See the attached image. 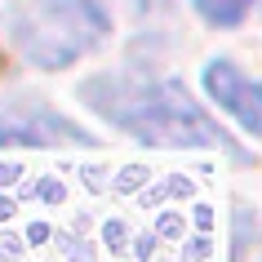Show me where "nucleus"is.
I'll use <instances>...</instances> for the list:
<instances>
[{
    "instance_id": "obj_16",
    "label": "nucleus",
    "mask_w": 262,
    "mask_h": 262,
    "mask_svg": "<svg viewBox=\"0 0 262 262\" xmlns=\"http://www.w3.org/2000/svg\"><path fill=\"white\" fill-rule=\"evenodd\" d=\"M195 227H200V231L213 227V209H209V205H195Z\"/></svg>"
},
{
    "instance_id": "obj_17",
    "label": "nucleus",
    "mask_w": 262,
    "mask_h": 262,
    "mask_svg": "<svg viewBox=\"0 0 262 262\" xmlns=\"http://www.w3.org/2000/svg\"><path fill=\"white\" fill-rule=\"evenodd\" d=\"M14 209H18V205L9 200V195H0V222H5V218H14Z\"/></svg>"
},
{
    "instance_id": "obj_15",
    "label": "nucleus",
    "mask_w": 262,
    "mask_h": 262,
    "mask_svg": "<svg viewBox=\"0 0 262 262\" xmlns=\"http://www.w3.org/2000/svg\"><path fill=\"white\" fill-rule=\"evenodd\" d=\"M165 187H169V195H182V200L191 195V178H169Z\"/></svg>"
},
{
    "instance_id": "obj_6",
    "label": "nucleus",
    "mask_w": 262,
    "mask_h": 262,
    "mask_svg": "<svg viewBox=\"0 0 262 262\" xmlns=\"http://www.w3.org/2000/svg\"><path fill=\"white\" fill-rule=\"evenodd\" d=\"M142 182H147V169H142V165H129V169H120V178L111 182V187L124 195V191H138Z\"/></svg>"
},
{
    "instance_id": "obj_13",
    "label": "nucleus",
    "mask_w": 262,
    "mask_h": 262,
    "mask_svg": "<svg viewBox=\"0 0 262 262\" xmlns=\"http://www.w3.org/2000/svg\"><path fill=\"white\" fill-rule=\"evenodd\" d=\"M18 173H23V169H18L14 160H0V187H14V182H18Z\"/></svg>"
},
{
    "instance_id": "obj_10",
    "label": "nucleus",
    "mask_w": 262,
    "mask_h": 262,
    "mask_svg": "<svg viewBox=\"0 0 262 262\" xmlns=\"http://www.w3.org/2000/svg\"><path fill=\"white\" fill-rule=\"evenodd\" d=\"M124 240H129L124 222H116V218H111L107 227H102V245H111V249H124Z\"/></svg>"
},
{
    "instance_id": "obj_2",
    "label": "nucleus",
    "mask_w": 262,
    "mask_h": 262,
    "mask_svg": "<svg viewBox=\"0 0 262 262\" xmlns=\"http://www.w3.org/2000/svg\"><path fill=\"white\" fill-rule=\"evenodd\" d=\"M5 31L40 71H62L107 40L111 18L98 0H5Z\"/></svg>"
},
{
    "instance_id": "obj_1",
    "label": "nucleus",
    "mask_w": 262,
    "mask_h": 262,
    "mask_svg": "<svg viewBox=\"0 0 262 262\" xmlns=\"http://www.w3.org/2000/svg\"><path fill=\"white\" fill-rule=\"evenodd\" d=\"M84 107L147 147H222L240 165L249 156L218 129L182 80H134V76H89L80 84Z\"/></svg>"
},
{
    "instance_id": "obj_3",
    "label": "nucleus",
    "mask_w": 262,
    "mask_h": 262,
    "mask_svg": "<svg viewBox=\"0 0 262 262\" xmlns=\"http://www.w3.org/2000/svg\"><path fill=\"white\" fill-rule=\"evenodd\" d=\"M58 142H76V147H98L89 129L76 120L58 116L54 107H36V102H18V107L0 111V147H58Z\"/></svg>"
},
{
    "instance_id": "obj_8",
    "label": "nucleus",
    "mask_w": 262,
    "mask_h": 262,
    "mask_svg": "<svg viewBox=\"0 0 262 262\" xmlns=\"http://www.w3.org/2000/svg\"><path fill=\"white\" fill-rule=\"evenodd\" d=\"M156 235H169V240H173V235H182V213L165 209V213H160V222H156Z\"/></svg>"
},
{
    "instance_id": "obj_11",
    "label": "nucleus",
    "mask_w": 262,
    "mask_h": 262,
    "mask_svg": "<svg viewBox=\"0 0 262 262\" xmlns=\"http://www.w3.org/2000/svg\"><path fill=\"white\" fill-rule=\"evenodd\" d=\"M156 240H160V235H156V231H147V235H138V240H134V253H138V258L147 262V258H151V253H156Z\"/></svg>"
},
{
    "instance_id": "obj_7",
    "label": "nucleus",
    "mask_w": 262,
    "mask_h": 262,
    "mask_svg": "<svg viewBox=\"0 0 262 262\" xmlns=\"http://www.w3.org/2000/svg\"><path fill=\"white\" fill-rule=\"evenodd\" d=\"M36 195H40L45 205H62V195H67V187H62L58 178H45L40 187H36Z\"/></svg>"
},
{
    "instance_id": "obj_9",
    "label": "nucleus",
    "mask_w": 262,
    "mask_h": 262,
    "mask_svg": "<svg viewBox=\"0 0 262 262\" xmlns=\"http://www.w3.org/2000/svg\"><path fill=\"white\" fill-rule=\"evenodd\" d=\"M23 258V240L9 231H0V262H18Z\"/></svg>"
},
{
    "instance_id": "obj_14",
    "label": "nucleus",
    "mask_w": 262,
    "mask_h": 262,
    "mask_svg": "<svg viewBox=\"0 0 262 262\" xmlns=\"http://www.w3.org/2000/svg\"><path fill=\"white\" fill-rule=\"evenodd\" d=\"M49 235H54V231H49V222H31V227H27V240H31V245H45Z\"/></svg>"
},
{
    "instance_id": "obj_12",
    "label": "nucleus",
    "mask_w": 262,
    "mask_h": 262,
    "mask_svg": "<svg viewBox=\"0 0 262 262\" xmlns=\"http://www.w3.org/2000/svg\"><path fill=\"white\" fill-rule=\"evenodd\" d=\"M187 258H191V262H205L209 258V235H195L191 245H187Z\"/></svg>"
},
{
    "instance_id": "obj_5",
    "label": "nucleus",
    "mask_w": 262,
    "mask_h": 262,
    "mask_svg": "<svg viewBox=\"0 0 262 262\" xmlns=\"http://www.w3.org/2000/svg\"><path fill=\"white\" fill-rule=\"evenodd\" d=\"M258 0H195V14L205 18L209 27H240L253 14Z\"/></svg>"
},
{
    "instance_id": "obj_4",
    "label": "nucleus",
    "mask_w": 262,
    "mask_h": 262,
    "mask_svg": "<svg viewBox=\"0 0 262 262\" xmlns=\"http://www.w3.org/2000/svg\"><path fill=\"white\" fill-rule=\"evenodd\" d=\"M205 94L227 116H235L240 129L262 138V84H253L231 58H209L205 62Z\"/></svg>"
}]
</instances>
